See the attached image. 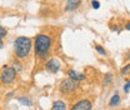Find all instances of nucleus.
Segmentation results:
<instances>
[{"label":"nucleus","mask_w":130,"mask_h":110,"mask_svg":"<svg viewBox=\"0 0 130 110\" xmlns=\"http://www.w3.org/2000/svg\"><path fill=\"white\" fill-rule=\"evenodd\" d=\"M80 5H81V0H68V1H66L65 10H66V11H74V10H76Z\"/></svg>","instance_id":"7"},{"label":"nucleus","mask_w":130,"mask_h":110,"mask_svg":"<svg viewBox=\"0 0 130 110\" xmlns=\"http://www.w3.org/2000/svg\"><path fill=\"white\" fill-rule=\"evenodd\" d=\"M119 103H120V95L118 94V93H115V95H113V98L109 101V105L110 106H116Z\"/></svg>","instance_id":"10"},{"label":"nucleus","mask_w":130,"mask_h":110,"mask_svg":"<svg viewBox=\"0 0 130 110\" xmlns=\"http://www.w3.org/2000/svg\"><path fill=\"white\" fill-rule=\"evenodd\" d=\"M95 50H96L100 55H103V56H106V50H105V49H103V48L100 46V45H95Z\"/></svg>","instance_id":"12"},{"label":"nucleus","mask_w":130,"mask_h":110,"mask_svg":"<svg viewBox=\"0 0 130 110\" xmlns=\"http://www.w3.org/2000/svg\"><path fill=\"white\" fill-rule=\"evenodd\" d=\"M18 100H19V103H21V104H24V105H28V106H31L32 105V101L29 98H24V96H23V98H19Z\"/></svg>","instance_id":"11"},{"label":"nucleus","mask_w":130,"mask_h":110,"mask_svg":"<svg viewBox=\"0 0 130 110\" xmlns=\"http://www.w3.org/2000/svg\"><path fill=\"white\" fill-rule=\"evenodd\" d=\"M3 46H4V44H3V41H1V39H0V49H1Z\"/></svg>","instance_id":"20"},{"label":"nucleus","mask_w":130,"mask_h":110,"mask_svg":"<svg viewBox=\"0 0 130 110\" xmlns=\"http://www.w3.org/2000/svg\"><path fill=\"white\" fill-rule=\"evenodd\" d=\"M124 91L125 93H129L130 91V81L128 80L126 83H125V85H124Z\"/></svg>","instance_id":"18"},{"label":"nucleus","mask_w":130,"mask_h":110,"mask_svg":"<svg viewBox=\"0 0 130 110\" xmlns=\"http://www.w3.org/2000/svg\"><path fill=\"white\" fill-rule=\"evenodd\" d=\"M32 43L31 39L28 36H19L16 38L15 43H14V50H15V56L18 59H25L30 50H31Z\"/></svg>","instance_id":"2"},{"label":"nucleus","mask_w":130,"mask_h":110,"mask_svg":"<svg viewBox=\"0 0 130 110\" xmlns=\"http://www.w3.org/2000/svg\"><path fill=\"white\" fill-rule=\"evenodd\" d=\"M6 34H8V30H6L3 25H0V39L3 40V39L6 36Z\"/></svg>","instance_id":"13"},{"label":"nucleus","mask_w":130,"mask_h":110,"mask_svg":"<svg viewBox=\"0 0 130 110\" xmlns=\"http://www.w3.org/2000/svg\"><path fill=\"white\" fill-rule=\"evenodd\" d=\"M129 71H130V64L129 65H126V66H124V68L121 69V74H124V75H126Z\"/></svg>","instance_id":"16"},{"label":"nucleus","mask_w":130,"mask_h":110,"mask_svg":"<svg viewBox=\"0 0 130 110\" xmlns=\"http://www.w3.org/2000/svg\"><path fill=\"white\" fill-rule=\"evenodd\" d=\"M53 110H66V104L61 100H56L53 104Z\"/></svg>","instance_id":"9"},{"label":"nucleus","mask_w":130,"mask_h":110,"mask_svg":"<svg viewBox=\"0 0 130 110\" xmlns=\"http://www.w3.org/2000/svg\"><path fill=\"white\" fill-rule=\"evenodd\" d=\"M13 68L15 69V70L18 71V73L23 70V66H21V64L19 63V61H14V63H13Z\"/></svg>","instance_id":"14"},{"label":"nucleus","mask_w":130,"mask_h":110,"mask_svg":"<svg viewBox=\"0 0 130 110\" xmlns=\"http://www.w3.org/2000/svg\"><path fill=\"white\" fill-rule=\"evenodd\" d=\"M16 71L13 66H5L1 71H0V81L3 84H11L16 78Z\"/></svg>","instance_id":"3"},{"label":"nucleus","mask_w":130,"mask_h":110,"mask_svg":"<svg viewBox=\"0 0 130 110\" xmlns=\"http://www.w3.org/2000/svg\"><path fill=\"white\" fill-rule=\"evenodd\" d=\"M60 61L58 60V59H55V58H51V59H49L46 64H45V68H46V70H48L49 73H51V74H55V73H58L59 70H60Z\"/></svg>","instance_id":"5"},{"label":"nucleus","mask_w":130,"mask_h":110,"mask_svg":"<svg viewBox=\"0 0 130 110\" xmlns=\"http://www.w3.org/2000/svg\"><path fill=\"white\" fill-rule=\"evenodd\" d=\"M110 81H111V74H106V78L104 79V85L110 84Z\"/></svg>","instance_id":"15"},{"label":"nucleus","mask_w":130,"mask_h":110,"mask_svg":"<svg viewBox=\"0 0 130 110\" xmlns=\"http://www.w3.org/2000/svg\"><path fill=\"white\" fill-rule=\"evenodd\" d=\"M91 108H93L91 101H90V100L84 99V100L78 101V103H76V104L71 108V110H91Z\"/></svg>","instance_id":"6"},{"label":"nucleus","mask_w":130,"mask_h":110,"mask_svg":"<svg viewBox=\"0 0 130 110\" xmlns=\"http://www.w3.org/2000/svg\"><path fill=\"white\" fill-rule=\"evenodd\" d=\"M53 45L51 38L46 34H38L35 38V55L39 60H45Z\"/></svg>","instance_id":"1"},{"label":"nucleus","mask_w":130,"mask_h":110,"mask_svg":"<svg viewBox=\"0 0 130 110\" xmlns=\"http://www.w3.org/2000/svg\"><path fill=\"white\" fill-rule=\"evenodd\" d=\"M125 29H128V30H130V23H128V24H125Z\"/></svg>","instance_id":"19"},{"label":"nucleus","mask_w":130,"mask_h":110,"mask_svg":"<svg viewBox=\"0 0 130 110\" xmlns=\"http://www.w3.org/2000/svg\"><path fill=\"white\" fill-rule=\"evenodd\" d=\"M91 5H93L94 9H99V8H100V3H99L98 0H93V1H91Z\"/></svg>","instance_id":"17"},{"label":"nucleus","mask_w":130,"mask_h":110,"mask_svg":"<svg viewBox=\"0 0 130 110\" xmlns=\"http://www.w3.org/2000/svg\"><path fill=\"white\" fill-rule=\"evenodd\" d=\"M76 89H78V81H75L70 78L63 80L61 84H60V91L63 94H70Z\"/></svg>","instance_id":"4"},{"label":"nucleus","mask_w":130,"mask_h":110,"mask_svg":"<svg viewBox=\"0 0 130 110\" xmlns=\"http://www.w3.org/2000/svg\"><path fill=\"white\" fill-rule=\"evenodd\" d=\"M68 75H69V78L75 80V81H81V80L85 79V75H84V74L78 73V71H75V70H69V71H68Z\"/></svg>","instance_id":"8"}]
</instances>
